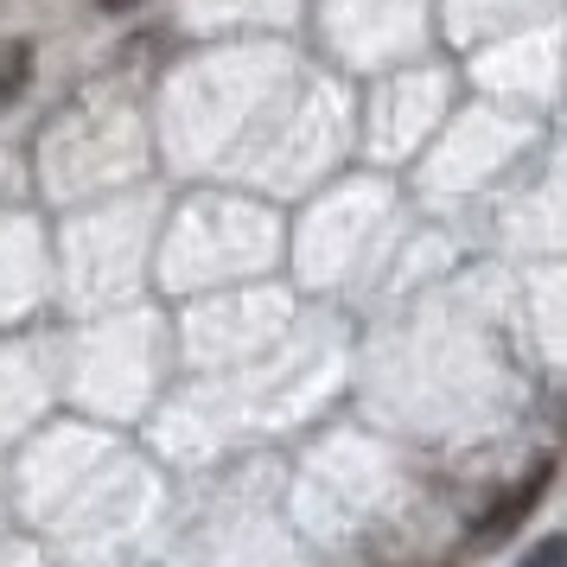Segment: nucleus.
<instances>
[{
    "mask_svg": "<svg viewBox=\"0 0 567 567\" xmlns=\"http://www.w3.org/2000/svg\"><path fill=\"white\" fill-rule=\"evenodd\" d=\"M523 567H567V536H548V542H536V548L523 555Z\"/></svg>",
    "mask_w": 567,
    "mask_h": 567,
    "instance_id": "obj_3",
    "label": "nucleus"
},
{
    "mask_svg": "<svg viewBox=\"0 0 567 567\" xmlns=\"http://www.w3.org/2000/svg\"><path fill=\"white\" fill-rule=\"evenodd\" d=\"M548 478H555V465H536V472H529L523 485H511V491H504V497H497V504H491L485 516H478V529H472V542H478V548H491V542H504V536L516 529V523H523V516L536 511V497L548 491Z\"/></svg>",
    "mask_w": 567,
    "mask_h": 567,
    "instance_id": "obj_1",
    "label": "nucleus"
},
{
    "mask_svg": "<svg viewBox=\"0 0 567 567\" xmlns=\"http://www.w3.org/2000/svg\"><path fill=\"white\" fill-rule=\"evenodd\" d=\"M96 7H103V13H122V7H134V0H96Z\"/></svg>",
    "mask_w": 567,
    "mask_h": 567,
    "instance_id": "obj_4",
    "label": "nucleus"
},
{
    "mask_svg": "<svg viewBox=\"0 0 567 567\" xmlns=\"http://www.w3.org/2000/svg\"><path fill=\"white\" fill-rule=\"evenodd\" d=\"M32 83V45L27 39H0V103H13Z\"/></svg>",
    "mask_w": 567,
    "mask_h": 567,
    "instance_id": "obj_2",
    "label": "nucleus"
}]
</instances>
